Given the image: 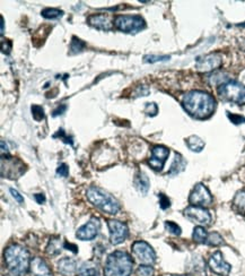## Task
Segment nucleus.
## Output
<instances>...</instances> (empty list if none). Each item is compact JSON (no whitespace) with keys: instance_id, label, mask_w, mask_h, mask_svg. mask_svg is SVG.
Wrapping results in <instances>:
<instances>
[{"instance_id":"5","label":"nucleus","mask_w":245,"mask_h":276,"mask_svg":"<svg viewBox=\"0 0 245 276\" xmlns=\"http://www.w3.org/2000/svg\"><path fill=\"white\" fill-rule=\"evenodd\" d=\"M219 98L224 101L235 104H245V86L237 82L229 81L221 85L218 88Z\"/></svg>"},{"instance_id":"22","label":"nucleus","mask_w":245,"mask_h":276,"mask_svg":"<svg viewBox=\"0 0 245 276\" xmlns=\"http://www.w3.org/2000/svg\"><path fill=\"white\" fill-rule=\"evenodd\" d=\"M134 185H136V187L140 193H142L143 195H146L149 190L151 182H149V179L146 174L140 172L136 177V180H134Z\"/></svg>"},{"instance_id":"9","label":"nucleus","mask_w":245,"mask_h":276,"mask_svg":"<svg viewBox=\"0 0 245 276\" xmlns=\"http://www.w3.org/2000/svg\"><path fill=\"white\" fill-rule=\"evenodd\" d=\"M184 217L191 222L198 224L199 227H204L212 223V215L208 210L201 206H191L184 209Z\"/></svg>"},{"instance_id":"38","label":"nucleus","mask_w":245,"mask_h":276,"mask_svg":"<svg viewBox=\"0 0 245 276\" xmlns=\"http://www.w3.org/2000/svg\"><path fill=\"white\" fill-rule=\"evenodd\" d=\"M227 117L235 125H239V124H244L245 122V118L242 117V115H239V114H234V113H231V112H227Z\"/></svg>"},{"instance_id":"1","label":"nucleus","mask_w":245,"mask_h":276,"mask_svg":"<svg viewBox=\"0 0 245 276\" xmlns=\"http://www.w3.org/2000/svg\"><path fill=\"white\" fill-rule=\"evenodd\" d=\"M183 108L196 119H207L216 109V101L208 93L191 91L184 95L182 100Z\"/></svg>"},{"instance_id":"20","label":"nucleus","mask_w":245,"mask_h":276,"mask_svg":"<svg viewBox=\"0 0 245 276\" xmlns=\"http://www.w3.org/2000/svg\"><path fill=\"white\" fill-rule=\"evenodd\" d=\"M99 270L97 264L89 260V262H85L81 265L78 268V276H98Z\"/></svg>"},{"instance_id":"47","label":"nucleus","mask_w":245,"mask_h":276,"mask_svg":"<svg viewBox=\"0 0 245 276\" xmlns=\"http://www.w3.org/2000/svg\"><path fill=\"white\" fill-rule=\"evenodd\" d=\"M173 276H187V275H173Z\"/></svg>"},{"instance_id":"12","label":"nucleus","mask_w":245,"mask_h":276,"mask_svg":"<svg viewBox=\"0 0 245 276\" xmlns=\"http://www.w3.org/2000/svg\"><path fill=\"white\" fill-rule=\"evenodd\" d=\"M99 229H101L99 220L97 218H92L87 223H85L83 227L77 230L76 237L82 241H89V240H93L96 237Z\"/></svg>"},{"instance_id":"18","label":"nucleus","mask_w":245,"mask_h":276,"mask_svg":"<svg viewBox=\"0 0 245 276\" xmlns=\"http://www.w3.org/2000/svg\"><path fill=\"white\" fill-rule=\"evenodd\" d=\"M189 276H207L206 272V264L201 257H193L187 265Z\"/></svg>"},{"instance_id":"21","label":"nucleus","mask_w":245,"mask_h":276,"mask_svg":"<svg viewBox=\"0 0 245 276\" xmlns=\"http://www.w3.org/2000/svg\"><path fill=\"white\" fill-rule=\"evenodd\" d=\"M186 165H187V162H186V160L183 159L182 155L175 154L174 161L171 165V169H169L168 174L169 175H177L179 173H181L183 170L186 169Z\"/></svg>"},{"instance_id":"8","label":"nucleus","mask_w":245,"mask_h":276,"mask_svg":"<svg viewBox=\"0 0 245 276\" xmlns=\"http://www.w3.org/2000/svg\"><path fill=\"white\" fill-rule=\"evenodd\" d=\"M189 203L193 206H209L213 204V196L202 183H197L189 196Z\"/></svg>"},{"instance_id":"10","label":"nucleus","mask_w":245,"mask_h":276,"mask_svg":"<svg viewBox=\"0 0 245 276\" xmlns=\"http://www.w3.org/2000/svg\"><path fill=\"white\" fill-rule=\"evenodd\" d=\"M108 227L110 230V241L112 244L118 246L126 241L129 235V229L126 223H122L117 220H110Z\"/></svg>"},{"instance_id":"35","label":"nucleus","mask_w":245,"mask_h":276,"mask_svg":"<svg viewBox=\"0 0 245 276\" xmlns=\"http://www.w3.org/2000/svg\"><path fill=\"white\" fill-rule=\"evenodd\" d=\"M53 137H54V138L59 137L60 139H62L63 142L66 143V144H70V145H73V144H74V142H73V138H72V137H69V136H67V135H66V132H64L63 129H60V130H58V133H57L56 135H54Z\"/></svg>"},{"instance_id":"40","label":"nucleus","mask_w":245,"mask_h":276,"mask_svg":"<svg viewBox=\"0 0 245 276\" xmlns=\"http://www.w3.org/2000/svg\"><path fill=\"white\" fill-rule=\"evenodd\" d=\"M57 173L60 177H67L69 173V169L66 164H60L59 168L57 169Z\"/></svg>"},{"instance_id":"3","label":"nucleus","mask_w":245,"mask_h":276,"mask_svg":"<svg viewBox=\"0 0 245 276\" xmlns=\"http://www.w3.org/2000/svg\"><path fill=\"white\" fill-rule=\"evenodd\" d=\"M133 260L128 253L117 250L109 255L104 267V276H130Z\"/></svg>"},{"instance_id":"29","label":"nucleus","mask_w":245,"mask_h":276,"mask_svg":"<svg viewBox=\"0 0 245 276\" xmlns=\"http://www.w3.org/2000/svg\"><path fill=\"white\" fill-rule=\"evenodd\" d=\"M223 243H224V239H223V237H222L221 234L217 233V232L208 233V238H207L206 244L214 246V247H217V246H221Z\"/></svg>"},{"instance_id":"39","label":"nucleus","mask_w":245,"mask_h":276,"mask_svg":"<svg viewBox=\"0 0 245 276\" xmlns=\"http://www.w3.org/2000/svg\"><path fill=\"white\" fill-rule=\"evenodd\" d=\"M11 50H12V42L9 41V40H4V41L2 42V51H3V53L9 54V53H11Z\"/></svg>"},{"instance_id":"43","label":"nucleus","mask_w":245,"mask_h":276,"mask_svg":"<svg viewBox=\"0 0 245 276\" xmlns=\"http://www.w3.org/2000/svg\"><path fill=\"white\" fill-rule=\"evenodd\" d=\"M63 247L66 248V249H68V250H72V252H73L74 254H77V253H78V248H77L75 244H73V243L64 242V243H63Z\"/></svg>"},{"instance_id":"16","label":"nucleus","mask_w":245,"mask_h":276,"mask_svg":"<svg viewBox=\"0 0 245 276\" xmlns=\"http://www.w3.org/2000/svg\"><path fill=\"white\" fill-rule=\"evenodd\" d=\"M87 23L91 26L97 29H102V31H110L113 27L111 17L107 14H93L91 16H88Z\"/></svg>"},{"instance_id":"45","label":"nucleus","mask_w":245,"mask_h":276,"mask_svg":"<svg viewBox=\"0 0 245 276\" xmlns=\"http://www.w3.org/2000/svg\"><path fill=\"white\" fill-rule=\"evenodd\" d=\"M5 31V22H4V17H2V34H4Z\"/></svg>"},{"instance_id":"30","label":"nucleus","mask_w":245,"mask_h":276,"mask_svg":"<svg viewBox=\"0 0 245 276\" xmlns=\"http://www.w3.org/2000/svg\"><path fill=\"white\" fill-rule=\"evenodd\" d=\"M61 252V243H60V240H51L49 246L47 247V253L51 256H57Z\"/></svg>"},{"instance_id":"26","label":"nucleus","mask_w":245,"mask_h":276,"mask_svg":"<svg viewBox=\"0 0 245 276\" xmlns=\"http://www.w3.org/2000/svg\"><path fill=\"white\" fill-rule=\"evenodd\" d=\"M208 82L210 85H213V86H216V85L221 86V85L229 82V79L228 77H226V75L223 73H214L208 77Z\"/></svg>"},{"instance_id":"4","label":"nucleus","mask_w":245,"mask_h":276,"mask_svg":"<svg viewBox=\"0 0 245 276\" xmlns=\"http://www.w3.org/2000/svg\"><path fill=\"white\" fill-rule=\"evenodd\" d=\"M86 197L89 203L99 210H102L103 213L116 215L120 210V204L118 200L112 195H110L102 188L96 187V186H92L87 189Z\"/></svg>"},{"instance_id":"27","label":"nucleus","mask_w":245,"mask_h":276,"mask_svg":"<svg viewBox=\"0 0 245 276\" xmlns=\"http://www.w3.org/2000/svg\"><path fill=\"white\" fill-rule=\"evenodd\" d=\"M85 47H86V43L82 41L81 39L74 37L72 43H70V53L75 54V53L82 52Z\"/></svg>"},{"instance_id":"36","label":"nucleus","mask_w":245,"mask_h":276,"mask_svg":"<svg viewBox=\"0 0 245 276\" xmlns=\"http://www.w3.org/2000/svg\"><path fill=\"white\" fill-rule=\"evenodd\" d=\"M145 113H147L148 115H156L158 112V107L155 103H146V107H145Z\"/></svg>"},{"instance_id":"19","label":"nucleus","mask_w":245,"mask_h":276,"mask_svg":"<svg viewBox=\"0 0 245 276\" xmlns=\"http://www.w3.org/2000/svg\"><path fill=\"white\" fill-rule=\"evenodd\" d=\"M76 269H77L76 260L73 259V258L64 257L58 263L59 273L62 274L63 276L73 275L75 272H76Z\"/></svg>"},{"instance_id":"24","label":"nucleus","mask_w":245,"mask_h":276,"mask_svg":"<svg viewBox=\"0 0 245 276\" xmlns=\"http://www.w3.org/2000/svg\"><path fill=\"white\" fill-rule=\"evenodd\" d=\"M234 207L236 208L239 213L245 214V190H241L235 195L233 200Z\"/></svg>"},{"instance_id":"2","label":"nucleus","mask_w":245,"mask_h":276,"mask_svg":"<svg viewBox=\"0 0 245 276\" xmlns=\"http://www.w3.org/2000/svg\"><path fill=\"white\" fill-rule=\"evenodd\" d=\"M5 262L13 276H24L29 270L32 260L23 246L12 244L5 250Z\"/></svg>"},{"instance_id":"11","label":"nucleus","mask_w":245,"mask_h":276,"mask_svg":"<svg viewBox=\"0 0 245 276\" xmlns=\"http://www.w3.org/2000/svg\"><path fill=\"white\" fill-rule=\"evenodd\" d=\"M25 172V165L18 159H6V164L2 162V174L5 178L17 179Z\"/></svg>"},{"instance_id":"46","label":"nucleus","mask_w":245,"mask_h":276,"mask_svg":"<svg viewBox=\"0 0 245 276\" xmlns=\"http://www.w3.org/2000/svg\"><path fill=\"white\" fill-rule=\"evenodd\" d=\"M239 26H242V27H245V23H243V24H241V25H239Z\"/></svg>"},{"instance_id":"23","label":"nucleus","mask_w":245,"mask_h":276,"mask_svg":"<svg viewBox=\"0 0 245 276\" xmlns=\"http://www.w3.org/2000/svg\"><path fill=\"white\" fill-rule=\"evenodd\" d=\"M187 145L192 152H201L204 147V142L200 137L193 135V136H190L187 139Z\"/></svg>"},{"instance_id":"14","label":"nucleus","mask_w":245,"mask_h":276,"mask_svg":"<svg viewBox=\"0 0 245 276\" xmlns=\"http://www.w3.org/2000/svg\"><path fill=\"white\" fill-rule=\"evenodd\" d=\"M208 266L215 274L219 276H228L232 268L231 265L225 262L221 252H216L210 256L208 259Z\"/></svg>"},{"instance_id":"6","label":"nucleus","mask_w":245,"mask_h":276,"mask_svg":"<svg viewBox=\"0 0 245 276\" xmlns=\"http://www.w3.org/2000/svg\"><path fill=\"white\" fill-rule=\"evenodd\" d=\"M113 23L119 31L130 34L142 32L146 27L144 18L139 15H119L114 18Z\"/></svg>"},{"instance_id":"7","label":"nucleus","mask_w":245,"mask_h":276,"mask_svg":"<svg viewBox=\"0 0 245 276\" xmlns=\"http://www.w3.org/2000/svg\"><path fill=\"white\" fill-rule=\"evenodd\" d=\"M131 250L133 257L142 265L152 266L156 262V254H155L152 246L148 244L146 241L140 240V241L133 242Z\"/></svg>"},{"instance_id":"17","label":"nucleus","mask_w":245,"mask_h":276,"mask_svg":"<svg viewBox=\"0 0 245 276\" xmlns=\"http://www.w3.org/2000/svg\"><path fill=\"white\" fill-rule=\"evenodd\" d=\"M29 273H31V276H53L47 263L39 257L32 259Z\"/></svg>"},{"instance_id":"41","label":"nucleus","mask_w":245,"mask_h":276,"mask_svg":"<svg viewBox=\"0 0 245 276\" xmlns=\"http://www.w3.org/2000/svg\"><path fill=\"white\" fill-rule=\"evenodd\" d=\"M11 194H12L13 197H14L15 199H16L19 204H23V203H24V198H23V196H22L21 194H19V193L17 192V190H15V189L11 188Z\"/></svg>"},{"instance_id":"15","label":"nucleus","mask_w":245,"mask_h":276,"mask_svg":"<svg viewBox=\"0 0 245 276\" xmlns=\"http://www.w3.org/2000/svg\"><path fill=\"white\" fill-rule=\"evenodd\" d=\"M169 155V149L162 145L154 146L152 149V157L148 160V164L155 171H161Z\"/></svg>"},{"instance_id":"32","label":"nucleus","mask_w":245,"mask_h":276,"mask_svg":"<svg viewBox=\"0 0 245 276\" xmlns=\"http://www.w3.org/2000/svg\"><path fill=\"white\" fill-rule=\"evenodd\" d=\"M165 228H166L169 233H172L174 235H180L182 232L181 228H180L177 223L171 222V221H166V222H165Z\"/></svg>"},{"instance_id":"25","label":"nucleus","mask_w":245,"mask_h":276,"mask_svg":"<svg viewBox=\"0 0 245 276\" xmlns=\"http://www.w3.org/2000/svg\"><path fill=\"white\" fill-rule=\"evenodd\" d=\"M192 238L194 241L198 243H206L207 238H208V232L203 227H199L198 225V227L194 228L193 230Z\"/></svg>"},{"instance_id":"42","label":"nucleus","mask_w":245,"mask_h":276,"mask_svg":"<svg viewBox=\"0 0 245 276\" xmlns=\"http://www.w3.org/2000/svg\"><path fill=\"white\" fill-rule=\"evenodd\" d=\"M66 110H67V105H64V104L59 105V107L53 111L52 115L53 117H58V115H61L64 111H66Z\"/></svg>"},{"instance_id":"37","label":"nucleus","mask_w":245,"mask_h":276,"mask_svg":"<svg viewBox=\"0 0 245 276\" xmlns=\"http://www.w3.org/2000/svg\"><path fill=\"white\" fill-rule=\"evenodd\" d=\"M158 198H159V206H161L162 209H166L171 206V202H169L167 196H165L164 194H158Z\"/></svg>"},{"instance_id":"34","label":"nucleus","mask_w":245,"mask_h":276,"mask_svg":"<svg viewBox=\"0 0 245 276\" xmlns=\"http://www.w3.org/2000/svg\"><path fill=\"white\" fill-rule=\"evenodd\" d=\"M168 59H169V56H154V54H151V56L145 57L144 62L149 63V64H155L159 62H166V60Z\"/></svg>"},{"instance_id":"13","label":"nucleus","mask_w":245,"mask_h":276,"mask_svg":"<svg viewBox=\"0 0 245 276\" xmlns=\"http://www.w3.org/2000/svg\"><path fill=\"white\" fill-rule=\"evenodd\" d=\"M223 59L217 53H210L207 56L200 57L197 59L196 68L198 72L201 73H209L215 69H218L222 66Z\"/></svg>"},{"instance_id":"33","label":"nucleus","mask_w":245,"mask_h":276,"mask_svg":"<svg viewBox=\"0 0 245 276\" xmlns=\"http://www.w3.org/2000/svg\"><path fill=\"white\" fill-rule=\"evenodd\" d=\"M154 268L149 265H140L137 269V276H153Z\"/></svg>"},{"instance_id":"31","label":"nucleus","mask_w":245,"mask_h":276,"mask_svg":"<svg viewBox=\"0 0 245 276\" xmlns=\"http://www.w3.org/2000/svg\"><path fill=\"white\" fill-rule=\"evenodd\" d=\"M31 110H32V115L35 121H42L44 117H46V114H44V109L41 107V105L34 104L32 105Z\"/></svg>"},{"instance_id":"44","label":"nucleus","mask_w":245,"mask_h":276,"mask_svg":"<svg viewBox=\"0 0 245 276\" xmlns=\"http://www.w3.org/2000/svg\"><path fill=\"white\" fill-rule=\"evenodd\" d=\"M34 197H35V200H37L39 204H43L44 202H46V197H44V195H42V194H37L34 196Z\"/></svg>"},{"instance_id":"28","label":"nucleus","mask_w":245,"mask_h":276,"mask_svg":"<svg viewBox=\"0 0 245 276\" xmlns=\"http://www.w3.org/2000/svg\"><path fill=\"white\" fill-rule=\"evenodd\" d=\"M41 15L47 19H56V18L61 17L63 13L62 11H59V9H56V8H46V9H43Z\"/></svg>"}]
</instances>
